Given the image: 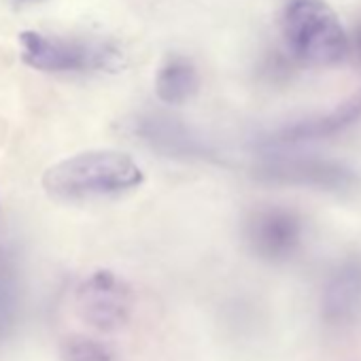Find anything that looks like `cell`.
<instances>
[{
	"instance_id": "obj_1",
	"label": "cell",
	"mask_w": 361,
	"mask_h": 361,
	"mask_svg": "<svg viewBox=\"0 0 361 361\" xmlns=\"http://www.w3.org/2000/svg\"><path fill=\"white\" fill-rule=\"evenodd\" d=\"M142 183V170L121 151L98 149L77 153L54 164L45 176L43 188L51 198L77 202L115 196Z\"/></svg>"
},
{
	"instance_id": "obj_2",
	"label": "cell",
	"mask_w": 361,
	"mask_h": 361,
	"mask_svg": "<svg viewBox=\"0 0 361 361\" xmlns=\"http://www.w3.org/2000/svg\"><path fill=\"white\" fill-rule=\"evenodd\" d=\"M281 35L291 58L304 66H336L350 54V37L323 0H289L281 13Z\"/></svg>"
},
{
	"instance_id": "obj_3",
	"label": "cell",
	"mask_w": 361,
	"mask_h": 361,
	"mask_svg": "<svg viewBox=\"0 0 361 361\" xmlns=\"http://www.w3.org/2000/svg\"><path fill=\"white\" fill-rule=\"evenodd\" d=\"M20 45L22 60L28 66L45 73H117L126 64L123 54L115 45L104 41H66L26 30L20 35Z\"/></svg>"
},
{
	"instance_id": "obj_4",
	"label": "cell",
	"mask_w": 361,
	"mask_h": 361,
	"mask_svg": "<svg viewBox=\"0 0 361 361\" xmlns=\"http://www.w3.org/2000/svg\"><path fill=\"white\" fill-rule=\"evenodd\" d=\"M77 310L92 329L100 334L119 331L132 319V287L117 274L109 270H98L79 285Z\"/></svg>"
},
{
	"instance_id": "obj_5",
	"label": "cell",
	"mask_w": 361,
	"mask_h": 361,
	"mask_svg": "<svg viewBox=\"0 0 361 361\" xmlns=\"http://www.w3.org/2000/svg\"><path fill=\"white\" fill-rule=\"evenodd\" d=\"M247 236L257 257L281 264L291 259L302 249L304 221L295 211L289 209H264L251 217Z\"/></svg>"
},
{
	"instance_id": "obj_6",
	"label": "cell",
	"mask_w": 361,
	"mask_h": 361,
	"mask_svg": "<svg viewBox=\"0 0 361 361\" xmlns=\"http://www.w3.org/2000/svg\"><path fill=\"white\" fill-rule=\"evenodd\" d=\"M321 321L336 331L355 327L361 321V259L353 257L338 264L325 279L321 302Z\"/></svg>"
},
{
	"instance_id": "obj_7",
	"label": "cell",
	"mask_w": 361,
	"mask_h": 361,
	"mask_svg": "<svg viewBox=\"0 0 361 361\" xmlns=\"http://www.w3.org/2000/svg\"><path fill=\"white\" fill-rule=\"evenodd\" d=\"M200 87V77L196 66L183 56H170L155 79L157 98L166 104H183Z\"/></svg>"
},
{
	"instance_id": "obj_8",
	"label": "cell",
	"mask_w": 361,
	"mask_h": 361,
	"mask_svg": "<svg viewBox=\"0 0 361 361\" xmlns=\"http://www.w3.org/2000/svg\"><path fill=\"white\" fill-rule=\"evenodd\" d=\"M361 117V87L348 96L344 102H340L334 111H329L327 115L312 119V121H304L302 126H295L287 132V136L291 140H300V138H317V136H329L336 134L340 130H344L346 126L355 123Z\"/></svg>"
},
{
	"instance_id": "obj_9",
	"label": "cell",
	"mask_w": 361,
	"mask_h": 361,
	"mask_svg": "<svg viewBox=\"0 0 361 361\" xmlns=\"http://www.w3.org/2000/svg\"><path fill=\"white\" fill-rule=\"evenodd\" d=\"M62 361H117L113 348L92 336H71L60 346Z\"/></svg>"
},
{
	"instance_id": "obj_10",
	"label": "cell",
	"mask_w": 361,
	"mask_h": 361,
	"mask_svg": "<svg viewBox=\"0 0 361 361\" xmlns=\"http://www.w3.org/2000/svg\"><path fill=\"white\" fill-rule=\"evenodd\" d=\"M355 45V51H357V56L361 58V26L357 28V32H355V41H350V47Z\"/></svg>"
}]
</instances>
